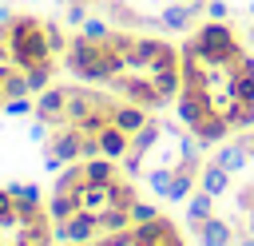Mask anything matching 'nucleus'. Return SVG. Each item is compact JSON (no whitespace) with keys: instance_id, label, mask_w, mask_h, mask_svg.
Wrapping results in <instances>:
<instances>
[{"instance_id":"nucleus-1","label":"nucleus","mask_w":254,"mask_h":246,"mask_svg":"<svg viewBox=\"0 0 254 246\" xmlns=\"http://www.w3.org/2000/svg\"><path fill=\"white\" fill-rule=\"evenodd\" d=\"M52 230H56L60 242H71V246H91V242L99 238V222H95L91 214H83V210H75V214L64 218V222H52Z\"/></svg>"},{"instance_id":"nucleus-2","label":"nucleus","mask_w":254,"mask_h":246,"mask_svg":"<svg viewBox=\"0 0 254 246\" xmlns=\"http://www.w3.org/2000/svg\"><path fill=\"white\" fill-rule=\"evenodd\" d=\"M187 230L194 234L198 246H234V222H226V218H218V214H210V218H202V222L187 218Z\"/></svg>"},{"instance_id":"nucleus-3","label":"nucleus","mask_w":254,"mask_h":246,"mask_svg":"<svg viewBox=\"0 0 254 246\" xmlns=\"http://www.w3.org/2000/svg\"><path fill=\"white\" fill-rule=\"evenodd\" d=\"M79 210L99 218L103 210H111V183H83L79 190Z\"/></svg>"},{"instance_id":"nucleus-4","label":"nucleus","mask_w":254,"mask_h":246,"mask_svg":"<svg viewBox=\"0 0 254 246\" xmlns=\"http://www.w3.org/2000/svg\"><path fill=\"white\" fill-rule=\"evenodd\" d=\"M198 190H206V194L222 198V194L230 190V171H226V167H218L214 159H206V163L198 167Z\"/></svg>"},{"instance_id":"nucleus-5","label":"nucleus","mask_w":254,"mask_h":246,"mask_svg":"<svg viewBox=\"0 0 254 246\" xmlns=\"http://www.w3.org/2000/svg\"><path fill=\"white\" fill-rule=\"evenodd\" d=\"M95 143H99V155H107V159H123V155L131 151V135H127L123 127H115V123H107V127L95 135Z\"/></svg>"},{"instance_id":"nucleus-6","label":"nucleus","mask_w":254,"mask_h":246,"mask_svg":"<svg viewBox=\"0 0 254 246\" xmlns=\"http://www.w3.org/2000/svg\"><path fill=\"white\" fill-rule=\"evenodd\" d=\"M83 175H87V183H119V179H127L119 159H107V155L83 159Z\"/></svg>"},{"instance_id":"nucleus-7","label":"nucleus","mask_w":254,"mask_h":246,"mask_svg":"<svg viewBox=\"0 0 254 246\" xmlns=\"http://www.w3.org/2000/svg\"><path fill=\"white\" fill-rule=\"evenodd\" d=\"M131 234H135V246H159V242H167V238L175 234V222H167V218L159 214V218H151V222L131 226Z\"/></svg>"},{"instance_id":"nucleus-8","label":"nucleus","mask_w":254,"mask_h":246,"mask_svg":"<svg viewBox=\"0 0 254 246\" xmlns=\"http://www.w3.org/2000/svg\"><path fill=\"white\" fill-rule=\"evenodd\" d=\"M214 163H218V167H226L230 175H238V171L250 163V155H246L242 139H226V143H218V151H214Z\"/></svg>"},{"instance_id":"nucleus-9","label":"nucleus","mask_w":254,"mask_h":246,"mask_svg":"<svg viewBox=\"0 0 254 246\" xmlns=\"http://www.w3.org/2000/svg\"><path fill=\"white\" fill-rule=\"evenodd\" d=\"M83 183H87L83 163H67V167L60 171V179L52 183V190H60V194H79V190H83Z\"/></svg>"},{"instance_id":"nucleus-10","label":"nucleus","mask_w":254,"mask_h":246,"mask_svg":"<svg viewBox=\"0 0 254 246\" xmlns=\"http://www.w3.org/2000/svg\"><path fill=\"white\" fill-rule=\"evenodd\" d=\"M75 210H79V194H60V190H52V202H48V218H52V222L71 218Z\"/></svg>"},{"instance_id":"nucleus-11","label":"nucleus","mask_w":254,"mask_h":246,"mask_svg":"<svg viewBox=\"0 0 254 246\" xmlns=\"http://www.w3.org/2000/svg\"><path fill=\"white\" fill-rule=\"evenodd\" d=\"M210 214H214V194H206V190L194 186V194L187 198V218L202 222V218H210Z\"/></svg>"},{"instance_id":"nucleus-12","label":"nucleus","mask_w":254,"mask_h":246,"mask_svg":"<svg viewBox=\"0 0 254 246\" xmlns=\"http://www.w3.org/2000/svg\"><path fill=\"white\" fill-rule=\"evenodd\" d=\"M95 222H99V234H111V230H127V226H131V210H119V206H111V210H103Z\"/></svg>"},{"instance_id":"nucleus-13","label":"nucleus","mask_w":254,"mask_h":246,"mask_svg":"<svg viewBox=\"0 0 254 246\" xmlns=\"http://www.w3.org/2000/svg\"><path fill=\"white\" fill-rule=\"evenodd\" d=\"M242 214H246V218L254 214V183H246V186L234 194V222H238Z\"/></svg>"},{"instance_id":"nucleus-14","label":"nucleus","mask_w":254,"mask_h":246,"mask_svg":"<svg viewBox=\"0 0 254 246\" xmlns=\"http://www.w3.org/2000/svg\"><path fill=\"white\" fill-rule=\"evenodd\" d=\"M127 210H131V226H139V222H151V218H159V206H155V202H143V198H135V202H131Z\"/></svg>"},{"instance_id":"nucleus-15","label":"nucleus","mask_w":254,"mask_h":246,"mask_svg":"<svg viewBox=\"0 0 254 246\" xmlns=\"http://www.w3.org/2000/svg\"><path fill=\"white\" fill-rule=\"evenodd\" d=\"M4 190H8L12 198H24V202H40V186H32V183H16V179H12Z\"/></svg>"},{"instance_id":"nucleus-16","label":"nucleus","mask_w":254,"mask_h":246,"mask_svg":"<svg viewBox=\"0 0 254 246\" xmlns=\"http://www.w3.org/2000/svg\"><path fill=\"white\" fill-rule=\"evenodd\" d=\"M4 111H8V115H28V111H36V103H32L28 95H24V99H8Z\"/></svg>"},{"instance_id":"nucleus-17","label":"nucleus","mask_w":254,"mask_h":246,"mask_svg":"<svg viewBox=\"0 0 254 246\" xmlns=\"http://www.w3.org/2000/svg\"><path fill=\"white\" fill-rule=\"evenodd\" d=\"M40 159H44V171H64V167H67V163H64V159H60V155H56V151H52L48 143H44V151H40Z\"/></svg>"},{"instance_id":"nucleus-18","label":"nucleus","mask_w":254,"mask_h":246,"mask_svg":"<svg viewBox=\"0 0 254 246\" xmlns=\"http://www.w3.org/2000/svg\"><path fill=\"white\" fill-rule=\"evenodd\" d=\"M226 12H230V8H226L222 0H210V4H206V20H226Z\"/></svg>"},{"instance_id":"nucleus-19","label":"nucleus","mask_w":254,"mask_h":246,"mask_svg":"<svg viewBox=\"0 0 254 246\" xmlns=\"http://www.w3.org/2000/svg\"><path fill=\"white\" fill-rule=\"evenodd\" d=\"M238 139H242V147H246V155L254 159V127H250V131H238Z\"/></svg>"},{"instance_id":"nucleus-20","label":"nucleus","mask_w":254,"mask_h":246,"mask_svg":"<svg viewBox=\"0 0 254 246\" xmlns=\"http://www.w3.org/2000/svg\"><path fill=\"white\" fill-rule=\"evenodd\" d=\"M234 246H254V230H246V234H238V238H234Z\"/></svg>"},{"instance_id":"nucleus-21","label":"nucleus","mask_w":254,"mask_h":246,"mask_svg":"<svg viewBox=\"0 0 254 246\" xmlns=\"http://www.w3.org/2000/svg\"><path fill=\"white\" fill-rule=\"evenodd\" d=\"M250 230H254V214H250Z\"/></svg>"},{"instance_id":"nucleus-22","label":"nucleus","mask_w":254,"mask_h":246,"mask_svg":"<svg viewBox=\"0 0 254 246\" xmlns=\"http://www.w3.org/2000/svg\"><path fill=\"white\" fill-rule=\"evenodd\" d=\"M67 246H71V242H67Z\"/></svg>"}]
</instances>
